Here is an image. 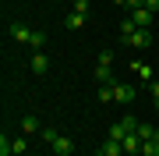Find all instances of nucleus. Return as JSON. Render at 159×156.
Here are the masks:
<instances>
[{"label":"nucleus","instance_id":"obj_27","mask_svg":"<svg viewBox=\"0 0 159 156\" xmlns=\"http://www.w3.org/2000/svg\"><path fill=\"white\" fill-rule=\"evenodd\" d=\"M156 114H159V110H156Z\"/></svg>","mask_w":159,"mask_h":156},{"label":"nucleus","instance_id":"obj_17","mask_svg":"<svg viewBox=\"0 0 159 156\" xmlns=\"http://www.w3.org/2000/svg\"><path fill=\"white\" fill-rule=\"evenodd\" d=\"M124 135H127V131H124V124L117 121L113 128H110V135H106V139H117V142H124Z\"/></svg>","mask_w":159,"mask_h":156},{"label":"nucleus","instance_id":"obj_13","mask_svg":"<svg viewBox=\"0 0 159 156\" xmlns=\"http://www.w3.org/2000/svg\"><path fill=\"white\" fill-rule=\"evenodd\" d=\"M131 71H134V75H142L145 82H152L156 75H152V68H148V64H142V60H134V64H131Z\"/></svg>","mask_w":159,"mask_h":156},{"label":"nucleus","instance_id":"obj_11","mask_svg":"<svg viewBox=\"0 0 159 156\" xmlns=\"http://www.w3.org/2000/svg\"><path fill=\"white\" fill-rule=\"evenodd\" d=\"M124 153H142V135H138V131L124 135Z\"/></svg>","mask_w":159,"mask_h":156},{"label":"nucleus","instance_id":"obj_14","mask_svg":"<svg viewBox=\"0 0 159 156\" xmlns=\"http://www.w3.org/2000/svg\"><path fill=\"white\" fill-rule=\"evenodd\" d=\"M142 156H159V142L145 139V142H142Z\"/></svg>","mask_w":159,"mask_h":156},{"label":"nucleus","instance_id":"obj_26","mask_svg":"<svg viewBox=\"0 0 159 156\" xmlns=\"http://www.w3.org/2000/svg\"><path fill=\"white\" fill-rule=\"evenodd\" d=\"M113 4H117V7H124V0H113Z\"/></svg>","mask_w":159,"mask_h":156},{"label":"nucleus","instance_id":"obj_6","mask_svg":"<svg viewBox=\"0 0 159 156\" xmlns=\"http://www.w3.org/2000/svg\"><path fill=\"white\" fill-rule=\"evenodd\" d=\"M39 131H43L39 117H35V114H25L21 117V135H39Z\"/></svg>","mask_w":159,"mask_h":156},{"label":"nucleus","instance_id":"obj_12","mask_svg":"<svg viewBox=\"0 0 159 156\" xmlns=\"http://www.w3.org/2000/svg\"><path fill=\"white\" fill-rule=\"evenodd\" d=\"M138 135H142V142H145V139L159 142V124H138Z\"/></svg>","mask_w":159,"mask_h":156},{"label":"nucleus","instance_id":"obj_15","mask_svg":"<svg viewBox=\"0 0 159 156\" xmlns=\"http://www.w3.org/2000/svg\"><path fill=\"white\" fill-rule=\"evenodd\" d=\"M11 149H14V156H25V153H29V139H14Z\"/></svg>","mask_w":159,"mask_h":156},{"label":"nucleus","instance_id":"obj_4","mask_svg":"<svg viewBox=\"0 0 159 156\" xmlns=\"http://www.w3.org/2000/svg\"><path fill=\"white\" fill-rule=\"evenodd\" d=\"M131 99H134V85L117 82V85H113V103H131Z\"/></svg>","mask_w":159,"mask_h":156},{"label":"nucleus","instance_id":"obj_5","mask_svg":"<svg viewBox=\"0 0 159 156\" xmlns=\"http://www.w3.org/2000/svg\"><path fill=\"white\" fill-rule=\"evenodd\" d=\"M152 14H156V11H148V7H138V11H131V21H134L138 29H148V25H152Z\"/></svg>","mask_w":159,"mask_h":156},{"label":"nucleus","instance_id":"obj_10","mask_svg":"<svg viewBox=\"0 0 159 156\" xmlns=\"http://www.w3.org/2000/svg\"><path fill=\"white\" fill-rule=\"evenodd\" d=\"M81 25H85V14H78V11H71L67 18H64V29H67V32H78Z\"/></svg>","mask_w":159,"mask_h":156},{"label":"nucleus","instance_id":"obj_8","mask_svg":"<svg viewBox=\"0 0 159 156\" xmlns=\"http://www.w3.org/2000/svg\"><path fill=\"white\" fill-rule=\"evenodd\" d=\"M53 153H57V156H71V153H74V142L67 139V135H57V142H53Z\"/></svg>","mask_w":159,"mask_h":156},{"label":"nucleus","instance_id":"obj_24","mask_svg":"<svg viewBox=\"0 0 159 156\" xmlns=\"http://www.w3.org/2000/svg\"><path fill=\"white\" fill-rule=\"evenodd\" d=\"M124 7L127 11H138V7H145V0H124Z\"/></svg>","mask_w":159,"mask_h":156},{"label":"nucleus","instance_id":"obj_22","mask_svg":"<svg viewBox=\"0 0 159 156\" xmlns=\"http://www.w3.org/2000/svg\"><path fill=\"white\" fill-rule=\"evenodd\" d=\"M99 64H110L113 68V50H99Z\"/></svg>","mask_w":159,"mask_h":156},{"label":"nucleus","instance_id":"obj_23","mask_svg":"<svg viewBox=\"0 0 159 156\" xmlns=\"http://www.w3.org/2000/svg\"><path fill=\"white\" fill-rule=\"evenodd\" d=\"M0 156H14V149H11V142H7V135L0 139Z\"/></svg>","mask_w":159,"mask_h":156},{"label":"nucleus","instance_id":"obj_1","mask_svg":"<svg viewBox=\"0 0 159 156\" xmlns=\"http://www.w3.org/2000/svg\"><path fill=\"white\" fill-rule=\"evenodd\" d=\"M32 35H35V29H29L25 21H14V25H11V39H14V43H21V46H29Z\"/></svg>","mask_w":159,"mask_h":156},{"label":"nucleus","instance_id":"obj_16","mask_svg":"<svg viewBox=\"0 0 159 156\" xmlns=\"http://www.w3.org/2000/svg\"><path fill=\"white\" fill-rule=\"evenodd\" d=\"M99 103H113V85H99Z\"/></svg>","mask_w":159,"mask_h":156},{"label":"nucleus","instance_id":"obj_21","mask_svg":"<svg viewBox=\"0 0 159 156\" xmlns=\"http://www.w3.org/2000/svg\"><path fill=\"white\" fill-rule=\"evenodd\" d=\"M29 46H32V50H39V46H46V32H35V35H32V43H29Z\"/></svg>","mask_w":159,"mask_h":156},{"label":"nucleus","instance_id":"obj_2","mask_svg":"<svg viewBox=\"0 0 159 156\" xmlns=\"http://www.w3.org/2000/svg\"><path fill=\"white\" fill-rule=\"evenodd\" d=\"M124 43H127V46H138V50H142V46H152V32H148V29H138V32H131Z\"/></svg>","mask_w":159,"mask_h":156},{"label":"nucleus","instance_id":"obj_7","mask_svg":"<svg viewBox=\"0 0 159 156\" xmlns=\"http://www.w3.org/2000/svg\"><path fill=\"white\" fill-rule=\"evenodd\" d=\"M99 156H124V142H117V139H106L99 145Z\"/></svg>","mask_w":159,"mask_h":156},{"label":"nucleus","instance_id":"obj_19","mask_svg":"<svg viewBox=\"0 0 159 156\" xmlns=\"http://www.w3.org/2000/svg\"><path fill=\"white\" fill-rule=\"evenodd\" d=\"M131 32H138V25L131 21V18H127V21H120V39H127Z\"/></svg>","mask_w":159,"mask_h":156},{"label":"nucleus","instance_id":"obj_25","mask_svg":"<svg viewBox=\"0 0 159 156\" xmlns=\"http://www.w3.org/2000/svg\"><path fill=\"white\" fill-rule=\"evenodd\" d=\"M145 7H148V11H156V14H159V0H145Z\"/></svg>","mask_w":159,"mask_h":156},{"label":"nucleus","instance_id":"obj_9","mask_svg":"<svg viewBox=\"0 0 159 156\" xmlns=\"http://www.w3.org/2000/svg\"><path fill=\"white\" fill-rule=\"evenodd\" d=\"M32 71H35V75H46V71H50V57L35 50V53H32Z\"/></svg>","mask_w":159,"mask_h":156},{"label":"nucleus","instance_id":"obj_20","mask_svg":"<svg viewBox=\"0 0 159 156\" xmlns=\"http://www.w3.org/2000/svg\"><path fill=\"white\" fill-rule=\"evenodd\" d=\"M74 11H78V14H85V18H89V11H92V0H74Z\"/></svg>","mask_w":159,"mask_h":156},{"label":"nucleus","instance_id":"obj_18","mask_svg":"<svg viewBox=\"0 0 159 156\" xmlns=\"http://www.w3.org/2000/svg\"><path fill=\"white\" fill-rule=\"evenodd\" d=\"M57 135H60V131H57V128H43V131H39V139L53 145V142H57Z\"/></svg>","mask_w":159,"mask_h":156},{"label":"nucleus","instance_id":"obj_3","mask_svg":"<svg viewBox=\"0 0 159 156\" xmlns=\"http://www.w3.org/2000/svg\"><path fill=\"white\" fill-rule=\"evenodd\" d=\"M92 78H96L99 85H117V75H113V68H110V64H99V68L92 71Z\"/></svg>","mask_w":159,"mask_h":156}]
</instances>
